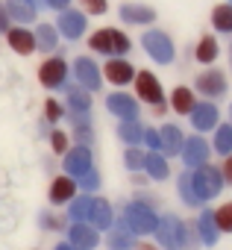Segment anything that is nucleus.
<instances>
[{
  "mask_svg": "<svg viewBox=\"0 0 232 250\" xmlns=\"http://www.w3.org/2000/svg\"><path fill=\"white\" fill-rule=\"evenodd\" d=\"M74 71H77V80L85 85V88H100V74H97V65L91 62V59H77V65H74Z\"/></svg>",
  "mask_w": 232,
  "mask_h": 250,
  "instance_id": "2eb2a0df",
  "label": "nucleus"
},
{
  "mask_svg": "<svg viewBox=\"0 0 232 250\" xmlns=\"http://www.w3.org/2000/svg\"><path fill=\"white\" fill-rule=\"evenodd\" d=\"M144 168H147V174H150L153 180L168 177V162H165L159 153H147V156H144Z\"/></svg>",
  "mask_w": 232,
  "mask_h": 250,
  "instance_id": "bb28decb",
  "label": "nucleus"
},
{
  "mask_svg": "<svg viewBox=\"0 0 232 250\" xmlns=\"http://www.w3.org/2000/svg\"><path fill=\"white\" fill-rule=\"evenodd\" d=\"M33 36H36V47H41V50H53V47H56V30H53V27L41 24Z\"/></svg>",
  "mask_w": 232,
  "mask_h": 250,
  "instance_id": "c756f323",
  "label": "nucleus"
},
{
  "mask_svg": "<svg viewBox=\"0 0 232 250\" xmlns=\"http://www.w3.org/2000/svg\"><path fill=\"white\" fill-rule=\"evenodd\" d=\"M91 206H94V197H77L74 206H71V218H74L77 224H79V221H88Z\"/></svg>",
  "mask_w": 232,
  "mask_h": 250,
  "instance_id": "7c9ffc66",
  "label": "nucleus"
},
{
  "mask_svg": "<svg viewBox=\"0 0 232 250\" xmlns=\"http://www.w3.org/2000/svg\"><path fill=\"white\" fill-rule=\"evenodd\" d=\"M103 74H106V80L115 83V85H127V83H133V77H135V71H133V65H130L127 59H109L106 68H103Z\"/></svg>",
  "mask_w": 232,
  "mask_h": 250,
  "instance_id": "0eeeda50",
  "label": "nucleus"
},
{
  "mask_svg": "<svg viewBox=\"0 0 232 250\" xmlns=\"http://www.w3.org/2000/svg\"><path fill=\"white\" fill-rule=\"evenodd\" d=\"M200 235H203L206 244H214L217 241V227H214V218H212L209 209H203V215H200Z\"/></svg>",
  "mask_w": 232,
  "mask_h": 250,
  "instance_id": "cd10ccee",
  "label": "nucleus"
},
{
  "mask_svg": "<svg viewBox=\"0 0 232 250\" xmlns=\"http://www.w3.org/2000/svg\"><path fill=\"white\" fill-rule=\"evenodd\" d=\"M127 224L135 229V232H153L156 229V215L150 212V206L144 203H130L127 206Z\"/></svg>",
  "mask_w": 232,
  "mask_h": 250,
  "instance_id": "20e7f679",
  "label": "nucleus"
},
{
  "mask_svg": "<svg viewBox=\"0 0 232 250\" xmlns=\"http://www.w3.org/2000/svg\"><path fill=\"white\" fill-rule=\"evenodd\" d=\"M88 44H91L94 53H118L121 56V53L130 50V39L121 30H97Z\"/></svg>",
  "mask_w": 232,
  "mask_h": 250,
  "instance_id": "f03ea898",
  "label": "nucleus"
},
{
  "mask_svg": "<svg viewBox=\"0 0 232 250\" xmlns=\"http://www.w3.org/2000/svg\"><path fill=\"white\" fill-rule=\"evenodd\" d=\"M171 106H174V112H179V115H185V112H191L194 109V94L188 91V88H174V94H171Z\"/></svg>",
  "mask_w": 232,
  "mask_h": 250,
  "instance_id": "b1692460",
  "label": "nucleus"
},
{
  "mask_svg": "<svg viewBox=\"0 0 232 250\" xmlns=\"http://www.w3.org/2000/svg\"><path fill=\"white\" fill-rule=\"evenodd\" d=\"M133 229H115L112 235H109V247L112 250H130L133 247V235H130Z\"/></svg>",
  "mask_w": 232,
  "mask_h": 250,
  "instance_id": "2f4dec72",
  "label": "nucleus"
},
{
  "mask_svg": "<svg viewBox=\"0 0 232 250\" xmlns=\"http://www.w3.org/2000/svg\"><path fill=\"white\" fill-rule=\"evenodd\" d=\"M59 30H62V36L77 39V36L85 33V18H82L79 12H65V15L59 18Z\"/></svg>",
  "mask_w": 232,
  "mask_h": 250,
  "instance_id": "6ab92c4d",
  "label": "nucleus"
},
{
  "mask_svg": "<svg viewBox=\"0 0 232 250\" xmlns=\"http://www.w3.org/2000/svg\"><path fill=\"white\" fill-rule=\"evenodd\" d=\"M229 112H232V109H229Z\"/></svg>",
  "mask_w": 232,
  "mask_h": 250,
  "instance_id": "de8ad7c7",
  "label": "nucleus"
},
{
  "mask_svg": "<svg viewBox=\"0 0 232 250\" xmlns=\"http://www.w3.org/2000/svg\"><path fill=\"white\" fill-rule=\"evenodd\" d=\"M71 247L74 250H91V247H97V229L85 227L82 221L74 224L71 227Z\"/></svg>",
  "mask_w": 232,
  "mask_h": 250,
  "instance_id": "ddd939ff",
  "label": "nucleus"
},
{
  "mask_svg": "<svg viewBox=\"0 0 232 250\" xmlns=\"http://www.w3.org/2000/svg\"><path fill=\"white\" fill-rule=\"evenodd\" d=\"M9 33V44H12V50L15 53H21V56H30L33 50H36V36L30 33V30H6Z\"/></svg>",
  "mask_w": 232,
  "mask_h": 250,
  "instance_id": "4468645a",
  "label": "nucleus"
},
{
  "mask_svg": "<svg viewBox=\"0 0 232 250\" xmlns=\"http://www.w3.org/2000/svg\"><path fill=\"white\" fill-rule=\"evenodd\" d=\"M71 3V0H47V6H53V9H65Z\"/></svg>",
  "mask_w": 232,
  "mask_h": 250,
  "instance_id": "c03bdc74",
  "label": "nucleus"
},
{
  "mask_svg": "<svg viewBox=\"0 0 232 250\" xmlns=\"http://www.w3.org/2000/svg\"><path fill=\"white\" fill-rule=\"evenodd\" d=\"M191 121H194V130H200V133L214 130V127H217V109H214L212 103H203V106L194 103V109H191Z\"/></svg>",
  "mask_w": 232,
  "mask_h": 250,
  "instance_id": "9d476101",
  "label": "nucleus"
},
{
  "mask_svg": "<svg viewBox=\"0 0 232 250\" xmlns=\"http://www.w3.org/2000/svg\"><path fill=\"white\" fill-rule=\"evenodd\" d=\"M197 88H200L203 94H209V97H217V94L226 91V77H223L220 71H203V74L197 77Z\"/></svg>",
  "mask_w": 232,
  "mask_h": 250,
  "instance_id": "f8f14e48",
  "label": "nucleus"
},
{
  "mask_svg": "<svg viewBox=\"0 0 232 250\" xmlns=\"http://www.w3.org/2000/svg\"><path fill=\"white\" fill-rule=\"evenodd\" d=\"M74 191H77V183H74V177H56L53 180V186H50V200L53 203H65V200H71L74 197Z\"/></svg>",
  "mask_w": 232,
  "mask_h": 250,
  "instance_id": "a211bd4d",
  "label": "nucleus"
},
{
  "mask_svg": "<svg viewBox=\"0 0 232 250\" xmlns=\"http://www.w3.org/2000/svg\"><path fill=\"white\" fill-rule=\"evenodd\" d=\"M79 186L91 191V188H97V186H100V177H97L94 171H88V174H82V183H79Z\"/></svg>",
  "mask_w": 232,
  "mask_h": 250,
  "instance_id": "ea45409f",
  "label": "nucleus"
},
{
  "mask_svg": "<svg viewBox=\"0 0 232 250\" xmlns=\"http://www.w3.org/2000/svg\"><path fill=\"white\" fill-rule=\"evenodd\" d=\"M127 168H130V171L144 168V153H138L135 147H130V150H127Z\"/></svg>",
  "mask_w": 232,
  "mask_h": 250,
  "instance_id": "c9c22d12",
  "label": "nucleus"
},
{
  "mask_svg": "<svg viewBox=\"0 0 232 250\" xmlns=\"http://www.w3.org/2000/svg\"><path fill=\"white\" fill-rule=\"evenodd\" d=\"M44 109H47V118H50V121H59V118H62V106H59L56 100H47Z\"/></svg>",
  "mask_w": 232,
  "mask_h": 250,
  "instance_id": "a19ab883",
  "label": "nucleus"
},
{
  "mask_svg": "<svg viewBox=\"0 0 232 250\" xmlns=\"http://www.w3.org/2000/svg\"><path fill=\"white\" fill-rule=\"evenodd\" d=\"M144 139H147V145H150L153 150H159V133H156V130H144Z\"/></svg>",
  "mask_w": 232,
  "mask_h": 250,
  "instance_id": "79ce46f5",
  "label": "nucleus"
},
{
  "mask_svg": "<svg viewBox=\"0 0 232 250\" xmlns=\"http://www.w3.org/2000/svg\"><path fill=\"white\" fill-rule=\"evenodd\" d=\"M206 156H209V147H206L203 139H188V142H182V159H185L188 165H203Z\"/></svg>",
  "mask_w": 232,
  "mask_h": 250,
  "instance_id": "f3484780",
  "label": "nucleus"
},
{
  "mask_svg": "<svg viewBox=\"0 0 232 250\" xmlns=\"http://www.w3.org/2000/svg\"><path fill=\"white\" fill-rule=\"evenodd\" d=\"M212 24H214V30H220V33H232V3H220V6H214V12H212Z\"/></svg>",
  "mask_w": 232,
  "mask_h": 250,
  "instance_id": "5701e85b",
  "label": "nucleus"
},
{
  "mask_svg": "<svg viewBox=\"0 0 232 250\" xmlns=\"http://www.w3.org/2000/svg\"><path fill=\"white\" fill-rule=\"evenodd\" d=\"M179 191H182V197H185L191 206H194V203H200V200L194 197V188H191V174H182V177H179Z\"/></svg>",
  "mask_w": 232,
  "mask_h": 250,
  "instance_id": "f704fd0d",
  "label": "nucleus"
},
{
  "mask_svg": "<svg viewBox=\"0 0 232 250\" xmlns=\"http://www.w3.org/2000/svg\"><path fill=\"white\" fill-rule=\"evenodd\" d=\"M214 147L226 156V153H232V127H217V136H214Z\"/></svg>",
  "mask_w": 232,
  "mask_h": 250,
  "instance_id": "473e14b6",
  "label": "nucleus"
},
{
  "mask_svg": "<svg viewBox=\"0 0 232 250\" xmlns=\"http://www.w3.org/2000/svg\"><path fill=\"white\" fill-rule=\"evenodd\" d=\"M159 150H165V153H179L182 150V133H179V127L168 124V127L159 130Z\"/></svg>",
  "mask_w": 232,
  "mask_h": 250,
  "instance_id": "dca6fc26",
  "label": "nucleus"
},
{
  "mask_svg": "<svg viewBox=\"0 0 232 250\" xmlns=\"http://www.w3.org/2000/svg\"><path fill=\"white\" fill-rule=\"evenodd\" d=\"M118 133H121V139H124V142H130V145H138V142L144 139V127H141L135 118H133V121H124Z\"/></svg>",
  "mask_w": 232,
  "mask_h": 250,
  "instance_id": "393cba45",
  "label": "nucleus"
},
{
  "mask_svg": "<svg viewBox=\"0 0 232 250\" xmlns=\"http://www.w3.org/2000/svg\"><path fill=\"white\" fill-rule=\"evenodd\" d=\"M88 221L94 224V229H109V224H112V209H109V203H106V200H94Z\"/></svg>",
  "mask_w": 232,
  "mask_h": 250,
  "instance_id": "4be33fe9",
  "label": "nucleus"
},
{
  "mask_svg": "<svg viewBox=\"0 0 232 250\" xmlns=\"http://www.w3.org/2000/svg\"><path fill=\"white\" fill-rule=\"evenodd\" d=\"M53 150H56V153H65V150H68V136L59 133V130L53 133Z\"/></svg>",
  "mask_w": 232,
  "mask_h": 250,
  "instance_id": "58836bf2",
  "label": "nucleus"
},
{
  "mask_svg": "<svg viewBox=\"0 0 232 250\" xmlns=\"http://www.w3.org/2000/svg\"><path fill=\"white\" fill-rule=\"evenodd\" d=\"M212 218H214V227H217L220 232H232V203L217 206V209L212 212Z\"/></svg>",
  "mask_w": 232,
  "mask_h": 250,
  "instance_id": "c85d7f7f",
  "label": "nucleus"
},
{
  "mask_svg": "<svg viewBox=\"0 0 232 250\" xmlns=\"http://www.w3.org/2000/svg\"><path fill=\"white\" fill-rule=\"evenodd\" d=\"M144 50H147L156 62H162V65H168V62L174 59V44L168 42L165 33H147V36H144Z\"/></svg>",
  "mask_w": 232,
  "mask_h": 250,
  "instance_id": "39448f33",
  "label": "nucleus"
},
{
  "mask_svg": "<svg viewBox=\"0 0 232 250\" xmlns=\"http://www.w3.org/2000/svg\"><path fill=\"white\" fill-rule=\"evenodd\" d=\"M138 250H156L153 244H138Z\"/></svg>",
  "mask_w": 232,
  "mask_h": 250,
  "instance_id": "a18cd8bd",
  "label": "nucleus"
},
{
  "mask_svg": "<svg viewBox=\"0 0 232 250\" xmlns=\"http://www.w3.org/2000/svg\"><path fill=\"white\" fill-rule=\"evenodd\" d=\"M68 100H71V109L74 112H88V106H91V97L85 91H79V88H71Z\"/></svg>",
  "mask_w": 232,
  "mask_h": 250,
  "instance_id": "72a5a7b5",
  "label": "nucleus"
},
{
  "mask_svg": "<svg viewBox=\"0 0 232 250\" xmlns=\"http://www.w3.org/2000/svg\"><path fill=\"white\" fill-rule=\"evenodd\" d=\"M56 250H74V247H71V244H59Z\"/></svg>",
  "mask_w": 232,
  "mask_h": 250,
  "instance_id": "49530a36",
  "label": "nucleus"
},
{
  "mask_svg": "<svg viewBox=\"0 0 232 250\" xmlns=\"http://www.w3.org/2000/svg\"><path fill=\"white\" fill-rule=\"evenodd\" d=\"M223 180H220V171L212 168L209 162L197 165V171L191 174V188H194V197L197 200H212L217 191H220Z\"/></svg>",
  "mask_w": 232,
  "mask_h": 250,
  "instance_id": "f257e3e1",
  "label": "nucleus"
},
{
  "mask_svg": "<svg viewBox=\"0 0 232 250\" xmlns=\"http://www.w3.org/2000/svg\"><path fill=\"white\" fill-rule=\"evenodd\" d=\"M194 56H197L200 62H214V59H217V42H214L212 36H203L200 44H197V50H194Z\"/></svg>",
  "mask_w": 232,
  "mask_h": 250,
  "instance_id": "a878e982",
  "label": "nucleus"
},
{
  "mask_svg": "<svg viewBox=\"0 0 232 250\" xmlns=\"http://www.w3.org/2000/svg\"><path fill=\"white\" fill-rule=\"evenodd\" d=\"M121 18H124V21H135V24H147V21H153V18H156V12H153L150 6L127 3V6L121 9Z\"/></svg>",
  "mask_w": 232,
  "mask_h": 250,
  "instance_id": "412c9836",
  "label": "nucleus"
},
{
  "mask_svg": "<svg viewBox=\"0 0 232 250\" xmlns=\"http://www.w3.org/2000/svg\"><path fill=\"white\" fill-rule=\"evenodd\" d=\"M65 74H68V65L62 59H47L41 68H39V80L47 85V88H56L65 83Z\"/></svg>",
  "mask_w": 232,
  "mask_h": 250,
  "instance_id": "6e6552de",
  "label": "nucleus"
},
{
  "mask_svg": "<svg viewBox=\"0 0 232 250\" xmlns=\"http://www.w3.org/2000/svg\"><path fill=\"white\" fill-rule=\"evenodd\" d=\"M6 12H9V18L27 24V21L36 18V3L33 0H6Z\"/></svg>",
  "mask_w": 232,
  "mask_h": 250,
  "instance_id": "aec40b11",
  "label": "nucleus"
},
{
  "mask_svg": "<svg viewBox=\"0 0 232 250\" xmlns=\"http://www.w3.org/2000/svg\"><path fill=\"white\" fill-rule=\"evenodd\" d=\"M220 180H223L226 186H232V153H226V159H223V168H220Z\"/></svg>",
  "mask_w": 232,
  "mask_h": 250,
  "instance_id": "4c0bfd02",
  "label": "nucleus"
},
{
  "mask_svg": "<svg viewBox=\"0 0 232 250\" xmlns=\"http://www.w3.org/2000/svg\"><path fill=\"white\" fill-rule=\"evenodd\" d=\"M82 6H85V12H91V15H103V12H106V0H82Z\"/></svg>",
  "mask_w": 232,
  "mask_h": 250,
  "instance_id": "e433bc0d",
  "label": "nucleus"
},
{
  "mask_svg": "<svg viewBox=\"0 0 232 250\" xmlns=\"http://www.w3.org/2000/svg\"><path fill=\"white\" fill-rule=\"evenodd\" d=\"M65 171H68V177L88 174L91 171V153H88V147H74L68 153V159H65Z\"/></svg>",
  "mask_w": 232,
  "mask_h": 250,
  "instance_id": "1a4fd4ad",
  "label": "nucleus"
},
{
  "mask_svg": "<svg viewBox=\"0 0 232 250\" xmlns=\"http://www.w3.org/2000/svg\"><path fill=\"white\" fill-rule=\"evenodd\" d=\"M182 224L174 218V215H168V218H162L159 224H156V238H159V244L162 247H168V250H176V247H182L185 244V235H182Z\"/></svg>",
  "mask_w": 232,
  "mask_h": 250,
  "instance_id": "7ed1b4c3",
  "label": "nucleus"
},
{
  "mask_svg": "<svg viewBox=\"0 0 232 250\" xmlns=\"http://www.w3.org/2000/svg\"><path fill=\"white\" fill-rule=\"evenodd\" d=\"M106 106H109V112L121 115L124 121H133V118L138 115V103H135V100H133L130 94H109Z\"/></svg>",
  "mask_w": 232,
  "mask_h": 250,
  "instance_id": "9b49d317",
  "label": "nucleus"
},
{
  "mask_svg": "<svg viewBox=\"0 0 232 250\" xmlns=\"http://www.w3.org/2000/svg\"><path fill=\"white\" fill-rule=\"evenodd\" d=\"M3 30H9V12H6V6H0V33Z\"/></svg>",
  "mask_w": 232,
  "mask_h": 250,
  "instance_id": "37998d69",
  "label": "nucleus"
},
{
  "mask_svg": "<svg viewBox=\"0 0 232 250\" xmlns=\"http://www.w3.org/2000/svg\"><path fill=\"white\" fill-rule=\"evenodd\" d=\"M135 91H138V97L141 100H147V103H162V85H159V80L150 74V71H141V74H135Z\"/></svg>",
  "mask_w": 232,
  "mask_h": 250,
  "instance_id": "423d86ee",
  "label": "nucleus"
}]
</instances>
